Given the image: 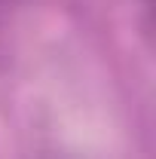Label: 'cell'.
<instances>
[{"label": "cell", "instance_id": "6da1fadb", "mask_svg": "<svg viewBox=\"0 0 156 159\" xmlns=\"http://www.w3.org/2000/svg\"><path fill=\"white\" fill-rule=\"evenodd\" d=\"M21 0H0V64L9 55V31H12V16Z\"/></svg>", "mask_w": 156, "mask_h": 159}]
</instances>
